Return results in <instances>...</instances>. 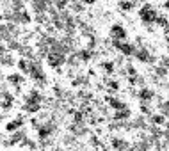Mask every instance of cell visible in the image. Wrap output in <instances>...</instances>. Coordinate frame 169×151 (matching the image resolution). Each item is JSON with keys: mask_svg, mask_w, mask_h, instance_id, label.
<instances>
[{"mask_svg": "<svg viewBox=\"0 0 169 151\" xmlns=\"http://www.w3.org/2000/svg\"><path fill=\"white\" fill-rule=\"evenodd\" d=\"M110 38L112 39H125L126 38V30L121 27V25H114L110 29Z\"/></svg>", "mask_w": 169, "mask_h": 151, "instance_id": "cell-1", "label": "cell"}]
</instances>
